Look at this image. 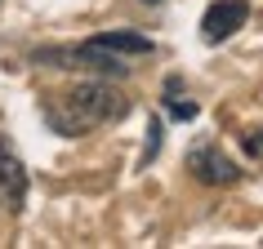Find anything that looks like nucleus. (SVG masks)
<instances>
[{
	"mask_svg": "<svg viewBox=\"0 0 263 249\" xmlns=\"http://www.w3.org/2000/svg\"><path fill=\"white\" fill-rule=\"evenodd\" d=\"M0 192L9 205H23V196H27V169H23V160L5 134H0Z\"/></svg>",
	"mask_w": 263,
	"mask_h": 249,
	"instance_id": "5",
	"label": "nucleus"
},
{
	"mask_svg": "<svg viewBox=\"0 0 263 249\" xmlns=\"http://www.w3.org/2000/svg\"><path fill=\"white\" fill-rule=\"evenodd\" d=\"M187 169H192V178L205 182V187H232V182L241 178L236 160H228L214 142H196L192 152H187Z\"/></svg>",
	"mask_w": 263,
	"mask_h": 249,
	"instance_id": "3",
	"label": "nucleus"
},
{
	"mask_svg": "<svg viewBox=\"0 0 263 249\" xmlns=\"http://www.w3.org/2000/svg\"><path fill=\"white\" fill-rule=\"evenodd\" d=\"M246 147L254 156H263V129H250V134H246Z\"/></svg>",
	"mask_w": 263,
	"mask_h": 249,
	"instance_id": "8",
	"label": "nucleus"
},
{
	"mask_svg": "<svg viewBox=\"0 0 263 249\" xmlns=\"http://www.w3.org/2000/svg\"><path fill=\"white\" fill-rule=\"evenodd\" d=\"M170 111H174L179 120H192V116H196V102H187V98H174V94H170Z\"/></svg>",
	"mask_w": 263,
	"mask_h": 249,
	"instance_id": "7",
	"label": "nucleus"
},
{
	"mask_svg": "<svg viewBox=\"0 0 263 249\" xmlns=\"http://www.w3.org/2000/svg\"><path fill=\"white\" fill-rule=\"evenodd\" d=\"M152 5H156V0H152Z\"/></svg>",
	"mask_w": 263,
	"mask_h": 249,
	"instance_id": "9",
	"label": "nucleus"
},
{
	"mask_svg": "<svg viewBox=\"0 0 263 249\" xmlns=\"http://www.w3.org/2000/svg\"><path fill=\"white\" fill-rule=\"evenodd\" d=\"M36 63H45V67H71V71L81 67V71H98V76H125L129 71L125 54H116V49H107V45H98V40L36 49Z\"/></svg>",
	"mask_w": 263,
	"mask_h": 249,
	"instance_id": "2",
	"label": "nucleus"
},
{
	"mask_svg": "<svg viewBox=\"0 0 263 249\" xmlns=\"http://www.w3.org/2000/svg\"><path fill=\"white\" fill-rule=\"evenodd\" d=\"M125 111H129V98H125L111 80H85V85H76V89H67V94H58L54 102L45 107V120H49V129L63 134V138H81V134L98 129V125L121 120Z\"/></svg>",
	"mask_w": 263,
	"mask_h": 249,
	"instance_id": "1",
	"label": "nucleus"
},
{
	"mask_svg": "<svg viewBox=\"0 0 263 249\" xmlns=\"http://www.w3.org/2000/svg\"><path fill=\"white\" fill-rule=\"evenodd\" d=\"M246 18H250L246 0H214L205 9V18H201V36L210 45H219V40H228V36H236V31L246 27Z\"/></svg>",
	"mask_w": 263,
	"mask_h": 249,
	"instance_id": "4",
	"label": "nucleus"
},
{
	"mask_svg": "<svg viewBox=\"0 0 263 249\" xmlns=\"http://www.w3.org/2000/svg\"><path fill=\"white\" fill-rule=\"evenodd\" d=\"M94 40L107 45V49H116V54H125V58L152 54V40H147V36H139V31H103V36H94Z\"/></svg>",
	"mask_w": 263,
	"mask_h": 249,
	"instance_id": "6",
	"label": "nucleus"
}]
</instances>
